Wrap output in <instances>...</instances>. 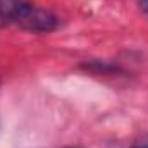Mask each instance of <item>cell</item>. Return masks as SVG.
Here are the masks:
<instances>
[{
    "label": "cell",
    "instance_id": "cell-3",
    "mask_svg": "<svg viewBox=\"0 0 148 148\" xmlns=\"http://www.w3.org/2000/svg\"><path fill=\"white\" fill-rule=\"evenodd\" d=\"M133 148H148V134L141 136V138L134 143V147H133Z\"/></svg>",
    "mask_w": 148,
    "mask_h": 148
},
{
    "label": "cell",
    "instance_id": "cell-4",
    "mask_svg": "<svg viewBox=\"0 0 148 148\" xmlns=\"http://www.w3.org/2000/svg\"><path fill=\"white\" fill-rule=\"evenodd\" d=\"M138 5L141 7V10H143V12H147V14H148V0H138Z\"/></svg>",
    "mask_w": 148,
    "mask_h": 148
},
{
    "label": "cell",
    "instance_id": "cell-2",
    "mask_svg": "<svg viewBox=\"0 0 148 148\" xmlns=\"http://www.w3.org/2000/svg\"><path fill=\"white\" fill-rule=\"evenodd\" d=\"M29 5V0H0V28L17 23Z\"/></svg>",
    "mask_w": 148,
    "mask_h": 148
},
{
    "label": "cell",
    "instance_id": "cell-1",
    "mask_svg": "<svg viewBox=\"0 0 148 148\" xmlns=\"http://www.w3.org/2000/svg\"><path fill=\"white\" fill-rule=\"evenodd\" d=\"M17 24H21L24 29L33 33H48L57 28V17L45 9L29 5L21 16V19L17 21Z\"/></svg>",
    "mask_w": 148,
    "mask_h": 148
}]
</instances>
